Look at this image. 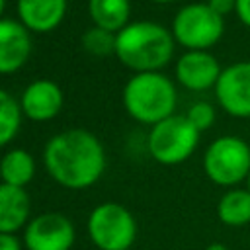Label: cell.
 <instances>
[{
    "label": "cell",
    "mask_w": 250,
    "mask_h": 250,
    "mask_svg": "<svg viewBox=\"0 0 250 250\" xmlns=\"http://www.w3.org/2000/svg\"><path fill=\"white\" fill-rule=\"evenodd\" d=\"M176 100V86L162 72H135L123 88L127 113L135 121L150 127L174 115Z\"/></svg>",
    "instance_id": "3957f363"
},
{
    "label": "cell",
    "mask_w": 250,
    "mask_h": 250,
    "mask_svg": "<svg viewBox=\"0 0 250 250\" xmlns=\"http://www.w3.org/2000/svg\"><path fill=\"white\" fill-rule=\"evenodd\" d=\"M170 31L186 51H209L225 35V18L207 2H191L176 12Z\"/></svg>",
    "instance_id": "277c9868"
},
{
    "label": "cell",
    "mask_w": 250,
    "mask_h": 250,
    "mask_svg": "<svg viewBox=\"0 0 250 250\" xmlns=\"http://www.w3.org/2000/svg\"><path fill=\"white\" fill-rule=\"evenodd\" d=\"M88 14L96 27L117 33L129 23L131 4L129 0H88Z\"/></svg>",
    "instance_id": "9a60e30c"
},
{
    "label": "cell",
    "mask_w": 250,
    "mask_h": 250,
    "mask_svg": "<svg viewBox=\"0 0 250 250\" xmlns=\"http://www.w3.org/2000/svg\"><path fill=\"white\" fill-rule=\"evenodd\" d=\"M31 201L25 188L0 182V232L16 234L29 223Z\"/></svg>",
    "instance_id": "5bb4252c"
},
{
    "label": "cell",
    "mask_w": 250,
    "mask_h": 250,
    "mask_svg": "<svg viewBox=\"0 0 250 250\" xmlns=\"http://www.w3.org/2000/svg\"><path fill=\"white\" fill-rule=\"evenodd\" d=\"M207 4L213 12H217L223 18L229 14H234V10H236V0H207Z\"/></svg>",
    "instance_id": "44dd1931"
},
{
    "label": "cell",
    "mask_w": 250,
    "mask_h": 250,
    "mask_svg": "<svg viewBox=\"0 0 250 250\" xmlns=\"http://www.w3.org/2000/svg\"><path fill=\"white\" fill-rule=\"evenodd\" d=\"M74 225L62 213H43L33 217L23 230L27 250H70L74 244Z\"/></svg>",
    "instance_id": "ba28073f"
},
{
    "label": "cell",
    "mask_w": 250,
    "mask_h": 250,
    "mask_svg": "<svg viewBox=\"0 0 250 250\" xmlns=\"http://www.w3.org/2000/svg\"><path fill=\"white\" fill-rule=\"evenodd\" d=\"M205 176L221 188H238L250 172V145L236 135L217 137L203 152Z\"/></svg>",
    "instance_id": "5b68a950"
},
{
    "label": "cell",
    "mask_w": 250,
    "mask_h": 250,
    "mask_svg": "<svg viewBox=\"0 0 250 250\" xmlns=\"http://www.w3.org/2000/svg\"><path fill=\"white\" fill-rule=\"evenodd\" d=\"M21 107L12 94L0 88V146L8 145L20 131L21 125Z\"/></svg>",
    "instance_id": "ac0fdd59"
},
{
    "label": "cell",
    "mask_w": 250,
    "mask_h": 250,
    "mask_svg": "<svg viewBox=\"0 0 250 250\" xmlns=\"http://www.w3.org/2000/svg\"><path fill=\"white\" fill-rule=\"evenodd\" d=\"M35 174V160L25 148H12L0 158V180L10 186L25 188Z\"/></svg>",
    "instance_id": "e0dca14e"
},
{
    "label": "cell",
    "mask_w": 250,
    "mask_h": 250,
    "mask_svg": "<svg viewBox=\"0 0 250 250\" xmlns=\"http://www.w3.org/2000/svg\"><path fill=\"white\" fill-rule=\"evenodd\" d=\"M82 47L94 57H107L111 53L115 55V33L94 25L82 35Z\"/></svg>",
    "instance_id": "d6986e66"
},
{
    "label": "cell",
    "mask_w": 250,
    "mask_h": 250,
    "mask_svg": "<svg viewBox=\"0 0 250 250\" xmlns=\"http://www.w3.org/2000/svg\"><path fill=\"white\" fill-rule=\"evenodd\" d=\"M31 55L29 29L18 20H0V74L18 72Z\"/></svg>",
    "instance_id": "7c38bea8"
},
{
    "label": "cell",
    "mask_w": 250,
    "mask_h": 250,
    "mask_svg": "<svg viewBox=\"0 0 250 250\" xmlns=\"http://www.w3.org/2000/svg\"><path fill=\"white\" fill-rule=\"evenodd\" d=\"M0 250H21V242L12 232H0Z\"/></svg>",
    "instance_id": "7402d4cb"
},
{
    "label": "cell",
    "mask_w": 250,
    "mask_h": 250,
    "mask_svg": "<svg viewBox=\"0 0 250 250\" xmlns=\"http://www.w3.org/2000/svg\"><path fill=\"white\" fill-rule=\"evenodd\" d=\"M236 18L242 21V25L250 27V0H236Z\"/></svg>",
    "instance_id": "603a6c76"
},
{
    "label": "cell",
    "mask_w": 250,
    "mask_h": 250,
    "mask_svg": "<svg viewBox=\"0 0 250 250\" xmlns=\"http://www.w3.org/2000/svg\"><path fill=\"white\" fill-rule=\"evenodd\" d=\"M176 49L170 29L156 21H133L115 33V57L135 72H160Z\"/></svg>",
    "instance_id": "7a4b0ae2"
},
{
    "label": "cell",
    "mask_w": 250,
    "mask_h": 250,
    "mask_svg": "<svg viewBox=\"0 0 250 250\" xmlns=\"http://www.w3.org/2000/svg\"><path fill=\"white\" fill-rule=\"evenodd\" d=\"M246 189L250 191V172H248V178H246Z\"/></svg>",
    "instance_id": "4316f807"
},
{
    "label": "cell",
    "mask_w": 250,
    "mask_h": 250,
    "mask_svg": "<svg viewBox=\"0 0 250 250\" xmlns=\"http://www.w3.org/2000/svg\"><path fill=\"white\" fill-rule=\"evenodd\" d=\"M152 2H156V4H170V2H176V0H152Z\"/></svg>",
    "instance_id": "484cf974"
},
{
    "label": "cell",
    "mask_w": 250,
    "mask_h": 250,
    "mask_svg": "<svg viewBox=\"0 0 250 250\" xmlns=\"http://www.w3.org/2000/svg\"><path fill=\"white\" fill-rule=\"evenodd\" d=\"M186 117L199 133H203L215 123V107L209 102H197L188 109Z\"/></svg>",
    "instance_id": "ffe728a7"
},
{
    "label": "cell",
    "mask_w": 250,
    "mask_h": 250,
    "mask_svg": "<svg viewBox=\"0 0 250 250\" xmlns=\"http://www.w3.org/2000/svg\"><path fill=\"white\" fill-rule=\"evenodd\" d=\"M43 162L59 186L86 189L102 178L105 170V150L94 133L86 129H66L45 145Z\"/></svg>",
    "instance_id": "6da1fadb"
},
{
    "label": "cell",
    "mask_w": 250,
    "mask_h": 250,
    "mask_svg": "<svg viewBox=\"0 0 250 250\" xmlns=\"http://www.w3.org/2000/svg\"><path fill=\"white\" fill-rule=\"evenodd\" d=\"M90 240L100 250H129L137 236V223L131 211L121 203L98 205L86 223Z\"/></svg>",
    "instance_id": "52a82bcc"
},
{
    "label": "cell",
    "mask_w": 250,
    "mask_h": 250,
    "mask_svg": "<svg viewBox=\"0 0 250 250\" xmlns=\"http://www.w3.org/2000/svg\"><path fill=\"white\" fill-rule=\"evenodd\" d=\"M199 131L188 121L186 115H170L164 121L150 127L148 133V152L150 156L164 164L174 166L188 160L197 145H199Z\"/></svg>",
    "instance_id": "8992f818"
},
{
    "label": "cell",
    "mask_w": 250,
    "mask_h": 250,
    "mask_svg": "<svg viewBox=\"0 0 250 250\" xmlns=\"http://www.w3.org/2000/svg\"><path fill=\"white\" fill-rule=\"evenodd\" d=\"M205 250H229V248H227L223 242H213V244H209Z\"/></svg>",
    "instance_id": "cb8c5ba5"
},
{
    "label": "cell",
    "mask_w": 250,
    "mask_h": 250,
    "mask_svg": "<svg viewBox=\"0 0 250 250\" xmlns=\"http://www.w3.org/2000/svg\"><path fill=\"white\" fill-rule=\"evenodd\" d=\"M62 102L64 96L61 86L53 80L39 78L25 86L20 98V107L21 113L31 121H49L59 115V111L62 109Z\"/></svg>",
    "instance_id": "8fae6325"
},
{
    "label": "cell",
    "mask_w": 250,
    "mask_h": 250,
    "mask_svg": "<svg viewBox=\"0 0 250 250\" xmlns=\"http://www.w3.org/2000/svg\"><path fill=\"white\" fill-rule=\"evenodd\" d=\"M4 6H6V0H0V20H2V14H4Z\"/></svg>",
    "instance_id": "d4e9b609"
},
{
    "label": "cell",
    "mask_w": 250,
    "mask_h": 250,
    "mask_svg": "<svg viewBox=\"0 0 250 250\" xmlns=\"http://www.w3.org/2000/svg\"><path fill=\"white\" fill-rule=\"evenodd\" d=\"M215 98L230 117H250V61H238L223 68L215 86Z\"/></svg>",
    "instance_id": "9c48e42d"
},
{
    "label": "cell",
    "mask_w": 250,
    "mask_h": 250,
    "mask_svg": "<svg viewBox=\"0 0 250 250\" xmlns=\"http://www.w3.org/2000/svg\"><path fill=\"white\" fill-rule=\"evenodd\" d=\"M66 14V0H18L20 21L35 33L57 29Z\"/></svg>",
    "instance_id": "4fadbf2b"
},
{
    "label": "cell",
    "mask_w": 250,
    "mask_h": 250,
    "mask_svg": "<svg viewBox=\"0 0 250 250\" xmlns=\"http://www.w3.org/2000/svg\"><path fill=\"white\" fill-rule=\"evenodd\" d=\"M176 80L191 92L215 90L223 66L209 51H186L176 61Z\"/></svg>",
    "instance_id": "30bf717a"
},
{
    "label": "cell",
    "mask_w": 250,
    "mask_h": 250,
    "mask_svg": "<svg viewBox=\"0 0 250 250\" xmlns=\"http://www.w3.org/2000/svg\"><path fill=\"white\" fill-rule=\"evenodd\" d=\"M217 217L227 227H244L250 223V191L246 188H230L217 203Z\"/></svg>",
    "instance_id": "2e32d148"
}]
</instances>
